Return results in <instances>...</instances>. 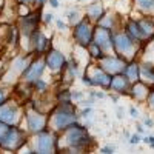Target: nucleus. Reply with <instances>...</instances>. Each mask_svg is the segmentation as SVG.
<instances>
[{"instance_id":"1","label":"nucleus","mask_w":154,"mask_h":154,"mask_svg":"<svg viewBox=\"0 0 154 154\" xmlns=\"http://www.w3.org/2000/svg\"><path fill=\"white\" fill-rule=\"evenodd\" d=\"M77 112L71 103H59V106L48 117V125L54 133H62L72 123L77 122Z\"/></svg>"},{"instance_id":"2","label":"nucleus","mask_w":154,"mask_h":154,"mask_svg":"<svg viewBox=\"0 0 154 154\" xmlns=\"http://www.w3.org/2000/svg\"><path fill=\"white\" fill-rule=\"evenodd\" d=\"M62 139L66 142V151H80L85 149L88 143H91V137L88 136L86 130L79 123H72L69 125L65 131H62Z\"/></svg>"},{"instance_id":"3","label":"nucleus","mask_w":154,"mask_h":154,"mask_svg":"<svg viewBox=\"0 0 154 154\" xmlns=\"http://www.w3.org/2000/svg\"><path fill=\"white\" fill-rule=\"evenodd\" d=\"M25 143H26V133L20 130L17 125H9L0 139V148L8 151H19Z\"/></svg>"},{"instance_id":"4","label":"nucleus","mask_w":154,"mask_h":154,"mask_svg":"<svg viewBox=\"0 0 154 154\" xmlns=\"http://www.w3.org/2000/svg\"><path fill=\"white\" fill-rule=\"evenodd\" d=\"M93 32L94 29L91 28L88 19H82L77 23H74L72 28V38L77 45L80 46H88L89 43L93 42Z\"/></svg>"},{"instance_id":"5","label":"nucleus","mask_w":154,"mask_h":154,"mask_svg":"<svg viewBox=\"0 0 154 154\" xmlns=\"http://www.w3.org/2000/svg\"><path fill=\"white\" fill-rule=\"evenodd\" d=\"M35 152H53L57 151V137L53 131L49 130H43L40 133L35 134V146H34Z\"/></svg>"},{"instance_id":"6","label":"nucleus","mask_w":154,"mask_h":154,"mask_svg":"<svg viewBox=\"0 0 154 154\" xmlns=\"http://www.w3.org/2000/svg\"><path fill=\"white\" fill-rule=\"evenodd\" d=\"M25 119H26V130L32 134H37V133L46 130V126H48V117L38 109L26 111Z\"/></svg>"},{"instance_id":"7","label":"nucleus","mask_w":154,"mask_h":154,"mask_svg":"<svg viewBox=\"0 0 154 154\" xmlns=\"http://www.w3.org/2000/svg\"><path fill=\"white\" fill-rule=\"evenodd\" d=\"M45 68H46L45 57L37 56L31 63H28V66L23 69V72H22L23 80L28 82V83H32L34 80H37V79H40V77H42V74L45 72Z\"/></svg>"},{"instance_id":"8","label":"nucleus","mask_w":154,"mask_h":154,"mask_svg":"<svg viewBox=\"0 0 154 154\" xmlns=\"http://www.w3.org/2000/svg\"><path fill=\"white\" fill-rule=\"evenodd\" d=\"M45 63L46 66L53 71V72H62L63 69L66 68V59L60 51L49 48L45 53Z\"/></svg>"},{"instance_id":"9","label":"nucleus","mask_w":154,"mask_h":154,"mask_svg":"<svg viewBox=\"0 0 154 154\" xmlns=\"http://www.w3.org/2000/svg\"><path fill=\"white\" fill-rule=\"evenodd\" d=\"M20 119V108L14 102H3L0 105V122L6 125H17Z\"/></svg>"},{"instance_id":"10","label":"nucleus","mask_w":154,"mask_h":154,"mask_svg":"<svg viewBox=\"0 0 154 154\" xmlns=\"http://www.w3.org/2000/svg\"><path fill=\"white\" fill-rule=\"evenodd\" d=\"M29 42H31V46H32V51L37 54V56H42L45 54L46 51L49 49V40L42 34L40 29H35L31 35H29Z\"/></svg>"},{"instance_id":"11","label":"nucleus","mask_w":154,"mask_h":154,"mask_svg":"<svg viewBox=\"0 0 154 154\" xmlns=\"http://www.w3.org/2000/svg\"><path fill=\"white\" fill-rule=\"evenodd\" d=\"M93 42L96 45H99L102 49H108L112 46V38H111V34L106 28L100 26L97 29H94L93 32Z\"/></svg>"},{"instance_id":"12","label":"nucleus","mask_w":154,"mask_h":154,"mask_svg":"<svg viewBox=\"0 0 154 154\" xmlns=\"http://www.w3.org/2000/svg\"><path fill=\"white\" fill-rule=\"evenodd\" d=\"M89 79H91V83L93 85L108 88L109 86V82H111V75H108L106 71H103L102 68H97V69H94L93 75H89Z\"/></svg>"},{"instance_id":"13","label":"nucleus","mask_w":154,"mask_h":154,"mask_svg":"<svg viewBox=\"0 0 154 154\" xmlns=\"http://www.w3.org/2000/svg\"><path fill=\"white\" fill-rule=\"evenodd\" d=\"M100 60H102V65H100L102 69L106 71V72H120V71L123 69V66H120L122 62L117 60V59L103 56V57H100Z\"/></svg>"},{"instance_id":"14","label":"nucleus","mask_w":154,"mask_h":154,"mask_svg":"<svg viewBox=\"0 0 154 154\" xmlns=\"http://www.w3.org/2000/svg\"><path fill=\"white\" fill-rule=\"evenodd\" d=\"M103 14H105V11H103V6H102L100 2H94V3H91L86 8V17H88V20L99 22L102 17H103Z\"/></svg>"},{"instance_id":"15","label":"nucleus","mask_w":154,"mask_h":154,"mask_svg":"<svg viewBox=\"0 0 154 154\" xmlns=\"http://www.w3.org/2000/svg\"><path fill=\"white\" fill-rule=\"evenodd\" d=\"M112 45L116 46V49H117L119 53H122V51H128V49H131L133 42L130 40V38H126L125 35H117V37L114 38Z\"/></svg>"},{"instance_id":"16","label":"nucleus","mask_w":154,"mask_h":154,"mask_svg":"<svg viewBox=\"0 0 154 154\" xmlns=\"http://www.w3.org/2000/svg\"><path fill=\"white\" fill-rule=\"evenodd\" d=\"M125 86H126V79H123L122 75L114 77V79H111V82H109V88L117 89L119 93H120V89H123Z\"/></svg>"},{"instance_id":"17","label":"nucleus","mask_w":154,"mask_h":154,"mask_svg":"<svg viewBox=\"0 0 154 154\" xmlns=\"http://www.w3.org/2000/svg\"><path fill=\"white\" fill-rule=\"evenodd\" d=\"M88 51H89V54H91L93 57H96V59H100V57H103V53H102V48L99 46V45H96L94 42H91L88 46Z\"/></svg>"},{"instance_id":"18","label":"nucleus","mask_w":154,"mask_h":154,"mask_svg":"<svg viewBox=\"0 0 154 154\" xmlns=\"http://www.w3.org/2000/svg\"><path fill=\"white\" fill-rule=\"evenodd\" d=\"M31 85L34 86V89H35V91H38V93L46 91V88H48V83H46L43 79H37V80H34Z\"/></svg>"},{"instance_id":"19","label":"nucleus","mask_w":154,"mask_h":154,"mask_svg":"<svg viewBox=\"0 0 154 154\" xmlns=\"http://www.w3.org/2000/svg\"><path fill=\"white\" fill-rule=\"evenodd\" d=\"M57 100L59 103H71V91H60Z\"/></svg>"},{"instance_id":"20","label":"nucleus","mask_w":154,"mask_h":154,"mask_svg":"<svg viewBox=\"0 0 154 154\" xmlns=\"http://www.w3.org/2000/svg\"><path fill=\"white\" fill-rule=\"evenodd\" d=\"M128 75H130V79H133V80H137V75H139V69H137V66L134 65H130V68H128Z\"/></svg>"},{"instance_id":"21","label":"nucleus","mask_w":154,"mask_h":154,"mask_svg":"<svg viewBox=\"0 0 154 154\" xmlns=\"http://www.w3.org/2000/svg\"><path fill=\"white\" fill-rule=\"evenodd\" d=\"M77 16H79V12H77L75 9L74 11H68L66 12V20L69 23H77Z\"/></svg>"},{"instance_id":"22","label":"nucleus","mask_w":154,"mask_h":154,"mask_svg":"<svg viewBox=\"0 0 154 154\" xmlns=\"http://www.w3.org/2000/svg\"><path fill=\"white\" fill-rule=\"evenodd\" d=\"M137 3L142 6V8H148V9H152L154 8V0H137Z\"/></svg>"},{"instance_id":"23","label":"nucleus","mask_w":154,"mask_h":154,"mask_svg":"<svg viewBox=\"0 0 154 154\" xmlns=\"http://www.w3.org/2000/svg\"><path fill=\"white\" fill-rule=\"evenodd\" d=\"M31 3L35 6V9H42V6L46 3V0H31Z\"/></svg>"},{"instance_id":"24","label":"nucleus","mask_w":154,"mask_h":154,"mask_svg":"<svg viewBox=\"0 0 154 154\" xmlns=\"http://www.w3.org/2000/svg\"><path fill=\"white\" fill-rule=\"evenodd\" d=\"M82 97H83L82 93H79V91H71V100H79V99H82Z\"/></svg>"},{"instance_id":"25","label":"nucleus","mask_w":154,"mask_h":154,"mask_svg":"<svg viewBox=\"0 0 154 154\" xmlns=\"http://www.w3.org/2000/svg\"><path fill=\"white\" fill-rule=\"evenodd\" d=\"M56 23H57V28H59L60 31H65V29H66V23L63 22V20L59 19V20H56Z\"/></svg>"},{"instance_id":"26","label":"nucleus","mask_w":154,"mask_h":154,"mask_svg":"<svg viewBox=\"0 0 154 154\" xmlns=\"http://www.w3.org/2000/svg\"><path fill=\"white\" fill-rule=\"evenodd\" d=\"M8 126H9V125H6V123H3V122H0V139H2V136H3L5 131L8 130Z\"/></svg>"},{"instance_id":"27","label":"nucleus","mask_w":154,"mask_h":154,"mask_svg":"<svg viewBox=\"0 0 154 154\" xmlns=\"http://www.w3.org/2000/svg\"><path fill=\"white\" fill-rule=\"evenodd\" d=\"M43 22L49 25L51 22H53V14H51V12H48V14H43Z\"/></svg>"},{"instance_id":"28","label":"nucleus","mask_w":154,"mask_h":154,"mask_svg":"<svg viewBox=\"0 0 154 154\" xmlns=\"http://www.w3.org/2000/svg\"><path fill=\"white\" fill-rule=\"evenodd\" d=\"M3 102H6V93L3 89H0V105H2Z\"/></svg>"},{"instance_id":"29","label":"nucleus","mask_w":154,"mask_h":154,"mask_svg":"<svg viewBox=\"0 0 154 154\" xmlns=\"http://www.w3.org/2000/svg\"><path fill=\"white\" fill-rule=\"evenodd\" d=\"M48 5L53 6V8H57L60 3H59V0H48Z\"/></svg>"},{"instance_id":"30","label":"nucleus","mask_w":154,"mask_h":154,"mask_svg":"<svg viewBox=\"0 0 154 154\" xmlns=\"http://www.w3.org/2000/svg\"><path fill=\"white\" fill-rule=\"evenodd\" d=\"M130 142H131V143H137V142H139V136H133Z\"/></svg>"},{"instance_id":"31","label":"nucleus","mask_w":154,"mask_h":154,"mask_svg":"<svg viewBox=\"0 0 154 154\" xmlns=\"http://www.w3.org/2000/svg\"><path fill=\"white\" fill-rule=\"evenodd\" d=\"M131 114H133V117H137V111L134 108H131Z\"/></svg>"},{"instance_id":"32","label":"nucleus","mask_w":154,"mask_h":154,"mask_svg":"<svg viewBox=\"0 0 154 154\" xmlns=\"http://www.w3.org/2000/svg\"><path fill=\"white\" fill-rule=\"evenodd\" d=\"M149 102H151V103H154V94H152V96L149 97Z\"/></svg>"}]
</instances>
